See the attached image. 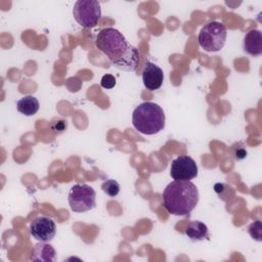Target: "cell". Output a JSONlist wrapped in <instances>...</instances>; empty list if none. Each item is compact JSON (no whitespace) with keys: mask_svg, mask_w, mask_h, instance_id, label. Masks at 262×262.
I'll return each instance as SVG.
<instances>
[{"mask_svg":"<svg viewBox=\"0 0 262 262\" xmlns=\"http://www.w3.org/2000/svg\"><path fill=\"white\" fill-rule=\"evenodd\" d=\"M164 208L172 215L186 216L199 203V190L191 181L174 180L162 193Z\"/></svg>","mask_w":262,"mask_h":262,"instance_id":"7a4b0ae2","label":"cell"},{"mask_svg":"<svg viewBox=\"0 0 262 262\" xmlns=\"http://www.w3.org/2000/svg\"><path fill=\"white\" fill-rule=\"evenodd\" d=\"M214 190L218 194L219 199L224 202H228L232 200L235 195L234 188L226 183H220V182L216 183L214 185Z\"/></svg>","mask_w":262,"mask_h":262,"instance_id":"5bb4252c","label":"cell"},{"mask_svg":"<svg viewBox=\"0 0 262 262\" xmlns=\"http://www.w3.org/2000/svg\"><path fill=\"white\" fill-rule=\"evenodd\" d=\"M166 117L163 108L151 101H145L135 107L132 114V124L141 134L154 135L165 127Z\"/></svg>","mask_w":262,"mask_h":262,"instance_id":"3957f363","label":"cell"},{"mask_svg":"<svg viewBox=\"0 0 262 262\" xmlns=\"http://www.w3.org/2000/svg\"><path fill=\"white\" fill-rule=\"evenodd\" d=\"M226 38V27L220 21H210L201 29L198 41L204 50L216 52L223 48Z\"/></svg>","mask_w":262,"mask_h":262,"instance_id":"277c9868","label":"cell"},{"mask_svg":"<svg viewBox=\"0 0 262 262\" xmlns=\"http://www.w3.org/2000/svg\"><path fill=\"white\" fill-rule=\"evenodd\" d=\"M170 175L174 180H191L198 175L196 163L188 156H180L172 161Z\"/></svg>","mask_w":262,"mask_h":262,"instance_id":"52a82bcc","label":"cell"},{"mask_svg":"<svg viewBox=\"0 0 262 262\" xmlns=\"http://www.w3.org/2000/svg\"><path fill=\"white\" fill-rule=\"evenodd\" d=\"M30 259L32 261H44L52 262L56 259L55 249L46 242H40L35 245Z\"/></svg>","mask_w":262,"mask_h":262,"instance_id":"8fae6325","label":"cell"},{"mask_svg":"<svg viewBox=\"0 0 262 262\" xmlns=\"http://www.w3.org/2000/svg\"><path fill=\"white\" fill-rule=\"evenodd\" d=\"M100 85L104 89H112L116 86V78L113 75L106 74V75L102 76V78L100 80Z\"/></svg>","mask_w":262,"mask_h":262,"instance_id":"ac0fdd59","label":"cell"},{"mask_svg":"<svg viewBox=\"0 0 262 262\" xmlns=\"http://www.w3.org/2000/svg\"><path fill=\"white\" fill-rule=\"evenodd\" d=\"M248 232L249 234L252 236V238H254L257 242H261V237H262V223L260 220H256L254 222H252L249 226H248Z\"/></svg>","mask_w":262,"mask_h":262,"instance_id":"2e32d148","label":"cell"},{"mask_svg":"<svg viewBox=\"0 0 262 262\" xmlns=\"http://www.w3.org/2000/svg\"><path fill=\"white\" fill-rule=\"evenodd\" d=\"M243 48L246 53L252 56L262 54V33L259 30H250L247 32L244 37Z\"/></svg>","mask_w":262,"mask_h":262,"instance_id":"30bf717a","label":"cell"},{"mask_svg":"<svg viewBox=\"0 0 262 262\" xmlns=\"http://www.w3.org/2000/svg\"><path fill=\"white\" fill-rule=\"evenodd\" d=\"M184 232L188 238L193 242L208 239L209 237V230L207 225L198 220L189 221L184 229Z\"/></svg>","mask_w":262,"mask_h":262,"instance_id":"7c38bea8","label":"cell"},{"mask_svg":"<svg viewBox=\"0 0 262 262\" xmlns=\"http://www.w3.org/2000/svg\"><path fill=\"white\" fill-rule=\"evenodd\" d=\"M68 201L72 211L87 212L96 206V192L87 184H75L69 191Z\"/></svg>","mask_w":262,"mask_h":262,"instance_id":"5b68a950","label":"cell"},{"mask_svg":"<svg viewBox=\"0 0 262 262\" xmlns=\"http://www.w3.org/2000/svg\"><path fill=\"white\" fill-rule=\"evenodd\" d=\"M142 82L147 90H158L164 82L163 70L156 63L147 61L142 71Z\"/></svg>","mask_w":262,"mask_h":262,"instance_id":"9c48e42d","label":"cell"},{"mask_svg":"<svg viewBox=\"0 0 262 262\" xmlns=\"http://www.w3.org/2000/svg\"><path fill=\"white\" fill-rule=\"evenodd\" d=\"M67 126H68L67 121H64V120H57V121L52 122L51 129L53 131H56V132L57 131L58 132H62V131H64L67 129Z\"/></svg>","mask_w":262,"mask_h":262,"instance_id":"d6986e66","label":"cell"},{"mask_svg":"<svg viewBox=\"0 0 262 262\" xmlns=\"http://www.w3.org/2000/svg\"><path fill=\"white\" fill-rule=\"evenodd\" d=\"M101 189L111 198L117 196L120 192V184L114 179H107L101 184Z\"/></svg>","mask_w":262,"mask_h":262,"instance_id":"9a60e30c","label":"cell"},{"mask_svg":"<svg viewBox=\"0 0 262 262\" xmlns=\"http://www.w3.org/2000/svg\"><path fill=\"white\" fill-rule=\"evenodd\" d=\"M95 45L118 70L124 72L136 70L139 52L118 30L114 28L102 29L96 36Z\"/></svg>","mask_w":262,"mask_h":262,"instance_id":"6da1fadb","label":"cell"},{"mask_svg":"<svg viewBox=\"0 0 262 262\" xmlns=\"http://www.w3.org/2000/svg\"><path fill=\"white\" fill-rule=\"evenodd\" d=\"M30 233L37 241L48 243L56 234V224L47 216H38L30 223Z\"/></svg>","mask_w":262,"mask_h":262,"instance_id":"ba28073f","label":"cell"},{"mask_svg":"<svg viewBox=\"0 0 262 262\" xmlns=\"http://www.w3.org/2000/svg\"><path fill=\"white\" fill-rule=\"evenodd\" d=\"M73 15L83 28H93L101 16V7L96 0H78L74 4Z\"/></svg>","mask_w":262,"mask_h":262,"instance_id":"8992f818","label":"cell"},{"mask_svg":"<svg viewBox=\"0 0 262 262\" xmlns=\"http://www.w3.org/2000/svg\"><path fill=\"white\" fill-rule=\"evenodd\" d=\"M39 107L40 103L33 95H26L16 101L17 111L27 117L35 115L39 111Z\"/></svg>","mask_w":262,"mask_h":262,"instance_id":"4fadbf2b","label":"cell"},{"mask_svg":"<svg viewBox=\"0 0 262 262\" xmlns=\"http://www.w3.org/2000/svg\"><path fill=\"white\" fill-rule=\"evenodd\" d=\"M231 155L235 161H242L247 158L248 152H247L245 145L243 143L238 142L231 146Z\"/></svg>","mask_w":262,"mask_h":262,"instance_id":"e0dca14e","label":"cell"}]
</instances>
